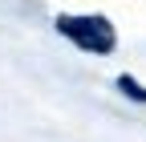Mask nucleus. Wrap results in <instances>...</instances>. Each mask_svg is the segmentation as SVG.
<instances>
[{"label":"nucleus","mask_w":146,"mask_h":142,"mask_svg":"<svg viewBox=\"0 0 146 142\" xmlns=\"http://www.w3.org/2000/svg\"><path fill=\"white\" fill-rule=\"evenodd\" d=\"M57 33H65L85 53H110L114 49V25L106 16H57Z\"/></svg>","instance_id":"obj_1"}]
</instances>
